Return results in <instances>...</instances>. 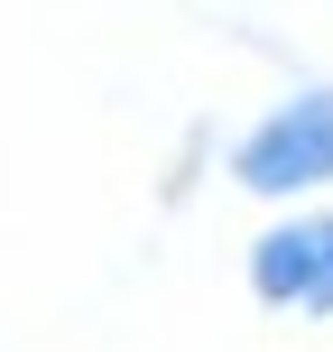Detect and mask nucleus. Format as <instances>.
<instances>
[{
    "label": "nucleus",
    "instance_id": "nucleus-1",
    "mask_svg": "<svg viewBox=\"0 0 333 352\" xmlns=\"http://www.w3.org/2000/svg\"><path fill=\"white\" fill-rule=\"evenodd\" d=\"M222 176L250 204L287 213V204H324L333 195V74L287 84L278 102H260L222 148Z\"/></svg>",
    "mask_w": 333,
    "mask_h": 352
},
{
    "label": "nucleus",
    "instance_id": "nucleus-2",
    "mask_svg": "<svg viewBox=\"0 0 333 352\" xmlns=\"http://www.w3.org/2000/svg\"><path fill=\"white\" fill-rule=\"evenodd\" d=\"M241 287L250 306L297 324H333V204H287L250 232L241 250Z\"/></svg>",
    "mask_w": 333,
    "mask_h": 352
}]
</instances>
